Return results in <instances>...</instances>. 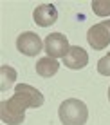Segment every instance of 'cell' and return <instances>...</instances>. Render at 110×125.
<instances>
[{"instance_id": "277c9868", "label": "cell", "mask_w": 110, "mask_h": 125, "mask_svg": "<svg viewBox=\"0 0 110 125\" xmlns=\"http://www.w3.org/2000/svg\"><path fill=\"white\" fill-rule=\"evenodd\" d=\"M43 49L51 58H65V54L69 53V38L61 33H51L43 42Z\"/></svg>"}, {"instance_id": "6da1fadb", "label": "cell", "mask_w": 110, "mask_h": 125, "mask_svg": "<svg viewBox=\"0 0 110 125\" xmlns=\"http://www.w3.org/2000/svg\"><path fill=\"white\" fill-rule=\"evenodd\" d=\"M43 94L36 87L27 83H16L15 94L0 103V120L6 125H22L25 120V109H36L43 105Z\"/></svg>"}, {"instance_id": "7a4b0ae2", "label": "cell", "mask_w": 110, "mask_h": 125, "mask_svg": "<svg viewBox=\"0 0 110 125\" xmlns=\"http://www.w3.org/2000/svg\"><path fill=\"white\" fill-rule=\"evenodd\" d=\"M58 116L63 125H85L88 120V107L81 100L69 98V100L61 102Z\"/></svg>"}, {"instance_id": "5b68a950", "label": "cell", "mask_w": 110, "mask_h": 125, "mask_svg": "<svg viewBox=\"0 0 110 125\" xmlns=\"http://www.w3.org/2000/svg\"><path fill=\"white\" fill-rule=\"evenodd\" d=\"M16 49L25 56H36L42 49H43V42L33 31H25L16 38Z\"/></svg>"}, {"instance_id": "7c38bea8", "label": "cell", "mask_w": 110, "mask_h": 125, "mask_svg": "<svg viewBox=\"0 0 110 125\" xmlns=\"http://www.w3.org/2000/svg\"><path fill=\"white\" fill-rule=\"evenodd\" d=\"M108 102H110V87H108Z\"/></svg>"}, {"instance_id": "3957f363", "label": "cell", "mask_w": 110, "mask_h": 125, "mask_svg": "<svg viewBox=\"0 0 110 125\" xmlns=\"http://www.w3.org/2000/svg\"><path fill=\"white\" fill-rule=\"evenodd\" d=\"M87 42L92 49L101 51L110 44V20H103V22L94 24L87 31Z\"/></svg>"}, {"instance_id": "9c48e42d", "label": "cell", "mask_w": 110, "mask_h": 125, "mask_svg": "<svg viewBox=\"0 0 110 125\" xmlns=\"http://www.w3.org/2000/svg\"><path fill=\"white\" fill-rule=\"evenodd\" d=\"M16 82V71L11 65H2L0 67V91H7L13 87V83Z\"/></svg>"}, {"instance_id": "ba28073f", "label": "cell", "mask_w": 110, "mask_h": 125, "mask_svg": "<svg viewBox=\"0 0 110 125\" xmlns=\"http://www.w3.org/2000/svg\"><path fill=\"white\" fill-rule=\"evenodd\" d=\"M60 69V63H58L56 58H51V56H43L36 62V73L43 78H51L54 76Z\"/></svg>"}, {"instance_id": "8992f818", "label": "cell", "mask_w": 110, "mask_h": 125, "mask_svg": "<svg viewBox=\"0 0 110 125\" xmlns=\"http://www.w3.org/2000/svg\"><path fill=\"white\" fill-rule=\"evenodd\" d=\"M63 63H65V67H69V69L79 71V69L87 67V63H88V54H87V51L83 49V47H79V45H70L69 53H67L65 58H63Z\"/></svg>"}, {"instance_id": "30bf717a", "label": "cell", "mask_w": 110, "mask_h": 125, "mask_svg": "<svg viewBox=\"0 0 110 125\" xmlns=\"http://www.w3.org/2000/svg\"><path fill=\"white\" fill-rule=\"evenodd\" d=\"M92 9L98 16H108L110 15V0H94Z\"/></svg>"}, {"instance_id": "8fae6325", "label": "cell", "mask_w": 110, "mask_h": 125, "mask_svg": "<svg viewBox=\"0 0 110 125\" xmlns=\"http://www.w3.org/2000/svg\"><path fill=\"white\" fill-rule=\"evenodd\" d=\"M98 73L103 76H110V53L98 62Z\"/></svg>"}, {"instance_id": "52a82bcc", "label": "cell", "mask_w": 110, "mask_h": 125, "mask_svg": "<svg viewBox=\"0 0 110 125\" xmlns=\"http://www.w3.org/2000/svg\"><path fill=\"white\" fill-rule=\"evenodd\" d=\"M33 18L40 27H49V25L56 24L58 20V11L52 4H42L33 11Z\"/></svg>"}]
</instances>
